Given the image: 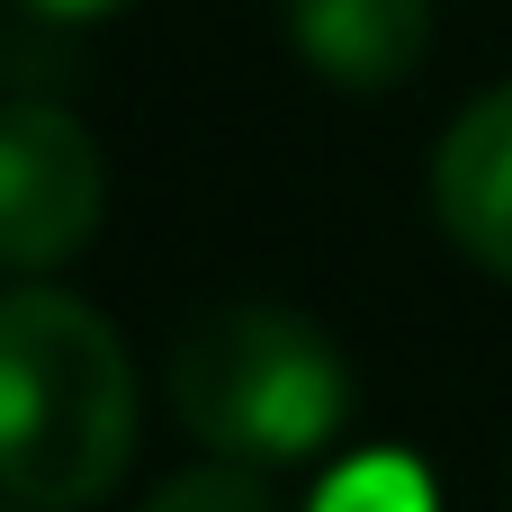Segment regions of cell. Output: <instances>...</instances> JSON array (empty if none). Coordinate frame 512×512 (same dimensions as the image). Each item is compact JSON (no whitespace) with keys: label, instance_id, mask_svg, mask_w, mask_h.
Listing matches in <instances>:
<instances>
[{"label":"cell","instance_id":"obj_1","mask_svg":"<svg viewBox=\"0 0 512 512\" xmlns=\"http://www.w3.org/2000/svg\"><path fill=\"white\" fill-rule=\"evenodd\" d=\"M135 459V369L108 315L63 288H0V495L36 512L99 504Z\"/></svg>","mask_w":512,"mask_h":512},{"label":"cell","instance_id":"obj_2","mask_svg":"<svg viewBox=\"0 0 512 512\" xmlns=\"http://www.w3.org/2000/svg\"><path fill=\"white\" fill-rule=\"evenodd\" d=\"M171 414L243 468L315 459L351 414L342 351L288 306H225L171 351Z\"/></svg>","mask_w":512,"mask_h":512},{"label":"cell","instance_id":"obj_3","mask_svg":"<svg viewBox=\"0 0 512 512\" xmlns=\"http://www.w3.org/2000/svg\"><path fill=\"white\" fill-rule=\"evenodd\" d=\"M99 144L72 108H0V270H63L99 234Z\"/></svg>","mask_w":512,"mask_h":512},{"label":"cell","instance_id":"obj_4","mask_svg":"<svg viewBox=\"0 0 512 512\" xmlns=\"http://www.w3.org/2000/svg\"><path fill=\"white\" fill-rule=\"evenodd\" d=\"M432 207L450 225V243L512 279V81L486 90L477 108H459V126L441 135V162H432Z\"/></svg>","mask_w":512,"mask_h":512},{"label":"cell","instance_id":"obj_5","mask_svg":"<svg viewBox=\"0 0 512 512\" xmlns=\"http://www.w3.org/2000/svg\"><path fill=\"white\" fill-rule=\"evenodd\" d=\"M288 36L333 90H396L432 45V0H288Z\"/></svg>","mask_w":512,"mask_h":512},{"label":"cell","instance_id":"obj_6","mask_svg":"<svg viewBox=\"0 0 512 512\" xmlns=\"http://www.w3.org/2000/svg\"><path fill=\"white\" fill-rule=\"evenodd\" d=\"M315 512H432V477H423L405 450H369V459H351L342 477H324Z\"/></svg>","mask_w":512,"mask_h":512},{"label":"cell","instance_id":"obj_7","mask_svg":"<svg viewBox=\"0 0 512 512\" xmlns=\"http://www.w3.org/2000/svg\"><path fill=\"white\" fill-rule=\"evenodd\" d=\"M144 512H279V495H270V477H261V468L216 459V468H180V477H171Z\"/></svg>","mask_w":512,"mask_h":512},{"label":"cell","instance_id":"obj_8","mask_svg":"<svg viewBox=\"0 0 512 512\" xmlns=\"http://www.w3.org/2000/svg\"><path fill=\"white\" fill-rule=\"evenodd\" d=\"M36 18H54V27H90V18H117L126 0H27Z\"/></svg>","mask_w":512,"mask_h":512}]
</instances>
